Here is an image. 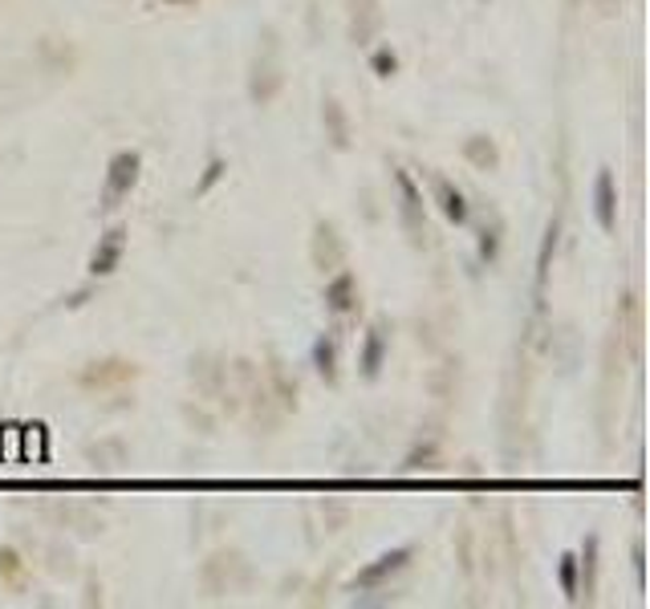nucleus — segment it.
<instances>
[{"label": "nucleus", "mask_w": 650, "mask_h": 609, "mask_svg": "<svg viewBox=\"0 0 650 609\" xmlns=\"http://www.w3.org/2000/svg\"><path fill=\"white\" fill-rule=\"evenodd\" d=\"M313 365H317V374L322 378H329L334 382V365H338V337L334 334H325V337H317V346H313Z\"/></svg>", "instance_id": "9d476101"}, {"label": "nucleus", "mask_w": 650, "mask_h": 609, "mask_svg": "<svg viewBox=\"0 0 650 609\" xmlns=\"http://www.w3.org/2000/svg\"><path fill=\"white\" fill-rule=\"evenodd\" d=\"M586 569V597L593 594V569H598V536H589L586 540V561H577Z\"/></svg>", "instance_id": "ddd939ff"}, {"label": "nucleus", "mask_w": 650, "mask_h": 609, "mask_svg": "<svg viewBox=\"0 0 650 609\" xmlns=\"http://www.w3.org/2000/svg\"><path fill=\"white\" fill-rule=\"evenodd\" d=\"M407 561H411V548H395V552H383L378 561L366 564V569L358 573V577H354V589H378V585H383L387 577H395V573H399V569H403Z\"/></svg>", "instance_id": "7ed1b4c3"}, {"label": "nucleus", "mask_w": 650, "mask_h": 609, "mask_svg": "<svg viewBox=\"0 0 650 609\" xmlns=\"http://www.w3.org/2000/svg\"><path fill=\"white\" fill-rule=\"evenodd\" d=\"M395 187L403 191V228L418 236L423 232V196H418V187L411 183L407 171H395Z\"/></svg>", "instance_id": "39448f33"}, {"label": "nucleus", "mask_w": 650, "mask_h": 609, "mask_svg": "<svg viewBox=\"0 0 650 609\" xmlns=\"http://www.w3.org/2000/svg\"><path fill=\"white\" fill-rule=\"evenodd\" d=\"M558 236H561V220L553 215V220H549V228H545L541 257H537V293H541L545 281H549V264H553V252H558Z\"/></svg>", "instance_id": "1a4fd4ad"}, {"label": "nucleus", "mask_w": 650, "mask_h": 609, "mask_svg": "<svg viewBox=\"0 0 650 609\" xmlns=\"http://www.w3.org/2000/svg\"><path fill=\"white\" fill-rule=\"evenodd\" d=\"M383 362H387V334H383V330H371V334H366V341H362V353H358L362 378H378Z\"/></svg>", "instance_id": "6e6552de"}, {"label": "nucleus", "mask_w": 650, "mask_h": 609, "mask_svg": "<svg viewBox=\"0 0 650 609\" xmlns=\"http://www.w3.org/2000/svg\"><path fill=\"white\" fill-rule=\"evenodd\" d=\"M577 573H582V564H577V557L573 552H565L558 564V581H561V594L570 597V601H577L582 597V581H577Z\"/></svg>", "instance_id": "9b49d317"}, {"label": "nucleus", "mask_w": 650, "mask_h": 609, "mask_svg": "<svg viewBox=\"0 0 650 609\" xmlns=\"http://www.w3.org/2000/svg\"><path fill=\"white\" fill-rule=\"evenodd\" d=\"M171 4H187V0H171Z\"/></svg>", "instance_id": "a211bd4d"}, {"label": "nucleus", "mask_w": 650, "mask_h": 609, "mask_svg": "<svg viewBox=\"0 0 650 609\" xmlns=\"http://www.w3.org/2000/svg\"><path fill=\"white\" fill-rule=\"evenodd\" d=\"M123 244H126V232L123 228H110L102 240H98V248H93L90 257V276H110L114 269H118V260H123Z\"/></svg>", "instance_id": "20e7f679"}, {"label": "nucleus", "mask_w": 650, "mask_h": 609, "mask_svg": "<svg viewBox=\"0 0 650 609\" xmlns=\"http://www.w3.org/2000/svg\"><path fill=\"white\" fill-rule=\"evenodd\" d=\"M371 65H374V74H378V77L399 74V58H395V53H390V49H374Z\"/></svg>", "instance_id": "f8f14e48"}, {"label": "nucleus", "mask_w": 650, "mask_h": 609, "mask_svg": "<svg viewBox=\"0 0 650 609\" xmlns=\"http://www.w3.org/2000/svg\"><path fill=\"white\" fill-rule=\"evenodd\" d=\"M435 196H439V208H443V215H448L451 224L464 228L467 220H472V208H467V199L460 187H451L448 179H435Z\"/></svg>", "instance_id": "0eeeda50"}, {"label": "nucleus", "mask_w": 650, "mask_h": 609, "mask_svg": "<svg viewBox=\"0 0 650 609\" xmlns=\"http://www.w3.org/2000/svg\"><path fill=\"white\" fill-rule=\"evenodd\" d=\"M220 175H224V159H212V163H208V171H203V179L196 183V196H203V191H212V187L220 183Z\"/></svg>", "instance_id": "2eb2a0df"}, {"label": "nucleus", "mask_w": 650, "mask_h": 609, "mask_svg": "<svg viewBox=\"0 0 650 609\" xmlns=\"http://www.w3.org/2000/svg\"><path fill=\"white\" fill-rule=\"evenodd\" d=\"M325 304L334 313H354L358 309V281L354 273H338L329 285H325Z\"/></svg>", "instance_id": "423d86ee"}, {"label": "nucleus", "mask_w": 650, "mask_h": 609, "mask_svg": "<svg viewBox=\"0 0 650 609\" xmlns=\"http://www.w3.org/2000/svg\"><path fill=\"white\" fill-rule=\"evenodd\" d=\"M139 167H142L139 151H118L114 159H110L107 187H102V208H107V212H114V208L135 191V183H139Z\"/></svg>", "instance_id": "f257e3e1"}, {"label": "nucleus", "mask_w": 650, "mask_h": 609, "mask_svg": "<svg viewBox=\"0 0 650 609\" xmlns=\"http://www.w3.org/2000/svg\"><path fill=\"white\" fill-rule=\"evenodd\" d=\"M593 215H598L602 232H614V224H618V187H614V175L605 167L593 179Z\"/></svg>", "instance_id": "f03ea898"}, {"label": "nucleus", "mask_w": 650, "mask_h": 609, "mask_svg": "<svg viewBox=\"0 0 650 609\" xmlns=\"http://www.w3.org/2000/svg\"><path fill=\"white\" fill-rule=\"evenodd\" d=\"M325 119H329V126H334V142H338V147H346V122H341L338 102H325Z\"/></svg>", "instance_id": "dca6fc26"}, {"label": "nucleus", "mask_w": 650, "mask_h": 609, "mask_svg": "<svg viewBox=\"0 0 650 609\" xmlns=\"http://www.w3.org/2000/svg\"><path fill=\"white\" fill-rule=\"evenodd\" d=\"M467 154L480 163V167H492L496 163V147L488 142V138H476V142H467Z\"/></svg>", "instance_id": "4468645a"}, {"label": "nucleus", "mask_w": 650, "mask_h": 609, "mask_svg": "<svg viewBox=\"0 0 650 609\" xmlns=\"http://www.w3.org/2000/svg\"><path fill=\"white\" fill-rule=\"evenodd\" d=\"M480 257L488 260V264L496 260V232H484L480 236Z\"/></svg>", "instance_id": "f3484780"}]
</instances>
